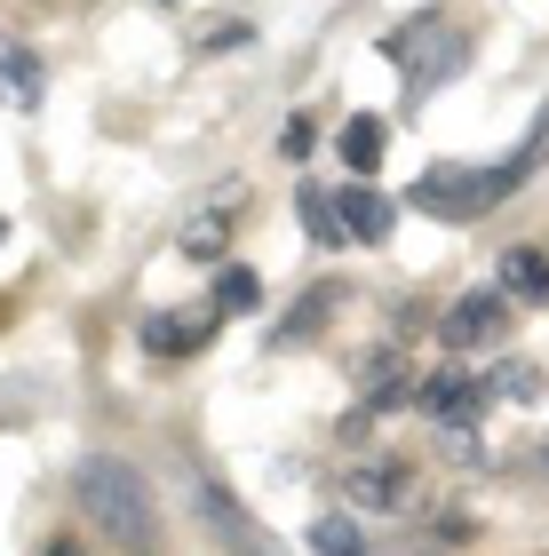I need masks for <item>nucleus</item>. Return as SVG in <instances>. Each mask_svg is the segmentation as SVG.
<instances>
[{"mask_svg":"<svg viewBox=\"0 0 549 556\" xmlns=\"http://www.w3.org/2000/svg\"><path fill=\"white\" fill-rule=\"evenodd\" d=\"M80 509L112 548H152L160 541V501L144 485V469L120 462V453H88L80 462Z\"/></svg>","mask_w":549,"mask_h":556,"instance_id":"obj_1","label":"nucleus"},{"mask_svg":"<svg viewBox=\"0 0 549 556\" xmlns=\"http://www.w3.org/2000/svg\"><path fill=\"white\" fill-rule=\"evenodd\" d=\"M208 326H215V311H208V318L152 311V318H144V350H160V358H184V350H199V342H208Z\"/></svg>","mask_w":549,"mask_h":556,"instance_id":"obj_8","label":"nucleus"},{"mask_svg":"<svg viewBox=\"0 0 549 556\" xmlns=\"http://www.w3.org/2000/svg\"><path fill=\"white\" fill-rule=\"evenodd\" d=\"M342 167H351V175H374V167H383V119H374V112H359V119H342Z\"/></svg>","mask_w":549,"mask_h":556,"instance_id":"obj_12","label":"nucleus"},{"mask_svg":"<svg viewBox=\"0 0 549 556\" xmlns=\"http://www.w3.org/2000/svg\"><path fill=\"white\" fill-rule=\"evenodd\" d=\"M335 311V294L327 287H319V294H303V311H295L287 326H279V342H303V334H319V318H327Z\"/></svg>","mask_w":549,"mask_h":556,"instance_id":"obj_18","label":"nucleus"},{"mask_svg":"<svg viewBox=\"0 0 549 556\" xmlns=\"http://www.w3.org/2000/svg\"><path fill=\"white\" fill-rule=\"evenodd\" d=\"M359 406H366V414H390V406H407V366L374 350V358H366V374H359Z\"/></svg>","mask_w":549,"mask_h":556,"instance_id":"obj_10","label":"nucleus"},{"mask_svg":"<svg viewBox=\"0 0 549 556\" xmlns=\"http://www.w3.org/2000/svg\"><path fill=\"white\" fill-rule=\"evenodd\" d=\"M40 56H33V48H16V40H0V96H9V104L16 112H33L40 104Z\"/></svg>","mask_w":549,"mask_h":556,"instance_id":"obj_9","label":"nucleus"},{"mask_svg":"<svg viewBox=\"0 0 549 556\" xmlns=\"http://www.w3.org/2000/svg\"><path fill=\"white\" fill-rule=\"evenodd\" d=\"M383 56L407 72V104H414V96H431V88L454 80L470 48H462V33H454L446 16L422 9V16H407V24H390V33H383Z\"/></svg>","mask_w":549,"mask_h":556,"instance_id":"obj_2","label":"nucleus"},{"mask_svg":"<svg viewBox=\"0 0 549 556\" xmlns=\"http://www.w3.org/2000/svg\"><path fill=\"white\" fill-rule=\"evenodd\" d=\"M335 215H342V239H351V247H383V239H390V223H398L390 199H383V191H366V175H359V184H342Z\"/></svg>","mask_w":549,"mask_h":556,"instance_id":"obj_5","label":"nucleus"},{"mask_svg":"<svg viewBox=\"0 0 549 556\" xmlns=\"http://www.w3.org/2000/svg\"><path fill=\"white\" fill-rule=\"evenodd\" d=\"M223 239H232V215H191V223H184V239H176V255L215 263V255H223Z\"/></svg>","mask_w":549,"mask_h":556,"instance_id":"obj_14","label":"nucleus"},{"mask_svg":"<svg viewBox=\"0 0 549 556\" xmlns=\"http://www.w3.org/2000/svg\"><path fill=\"white\" fill-rule=\"evenodd\" d=\"M199 525H208V533H223V541H255V525H247L239 509H232V493H199Z\"/></svg>","mask_w":549,"mask_h":556,"instance_id":"obj_15","label":"nucleus"},{"mask_svg":"<svg viewBox=\"0 0 549 556\" xmlns=\"http://www.w3.org/2000/svg\"><path fill=\"white\" fill-rule=\"evenodd\" d=\"M510 302H549V255L541 247H502V278H494Z\"/></svg>","mask_w":549,"mask_h":556,"instance_id":"obj_7","label":"nucleus"},{"mask_svg":"<svg viewBox=\"0 0 549 556\" xmlns=\"http://www.w3.org/2000/svg\"><path fill=\"white\" fill-rule=\"evenodd\" d=\"M342 501H359V509H407V462H351L342 469Z\"/></svg>","mask_w":549,"mask_h":556,"instance_id":"obj_6","label":"nucleus"},{"mask_svg":"<svg viewBox=\"0 0 549 556\" xmlns=\"http://www.w3.org/2000/svg\"><path fill=\"white\" fill-rule=\"evenodd\" d=\"M494 397H510V406H541V366H526V358L494 366Z\"/></svg>","mask_w":549,"mask_h":556,"instance_id":"obj_16","label":"nucleus"},{"mask_svg":"<svg viewBox=\"0 0 549 556\" xmlns=\"http://www.w3.org/2000/svg\"><path fill=\"white\" fill-rule=\"evenodd\" d=\"M247 311H263V278L247 263H223L215 270V318H247Z\"/></svg>","mask_w":549,"mask_h":556,"instance_id":"obj_11","label":"nucleus"},{"mask_svg":"<svg viewBox=\"0 0 549 556\" xmlns=\"http://www.w3.org/2000/svg\"><path fill=\"white\" fill-rule=\"evenodd\" d=\"M295 215H303V231H311L319 247H351V239H342V215H335V199L319 191V184H303V191H295Z\"/></svg>","mask_w":549,"mask_h":556,"instance_id":"obj_13","label":"nucleus"},{"mask_svg":"<svg viewBox=\"0 0 549 556\" xmlns=\"http://www.w3.org/2000/svg\"><path fill=\"white\" fill-rule=\"evenodd\" d=\"M311 548H319V556H359L366 533H359L351 517H319V525H311Z\"/></svg>","mask_w":549,"mask_h":556,"instance_id":"obj_17","label":"nucleus"},{"mask_svg":"<svg viewBox=\"0 0 549 556\" xmlns=\"http://www.w3.org/2000/svg\"><path fill=\"white\" fill-rule=\"evenodd\" d=\"M0 239H9V223H0Z\"/></svg>","mask_w":549,"mask_h":556,"instance_id":"obj_19","label":"nucleus"},{"mask_svg":"<svg viewBox=\"0 0 549 556\" xmlns=\"http://www.w3.org/2000/svg\"><path fill=\"white\" fill-rule=\"evenodd\" d=\"M502 326H510V294H502V287H470V294L446 302L438 334H446V350H486Z\"/></svg>","mask_w":549,"mask_h":556,"instance_id":"obj_3","label":"nucleus"},{"mask_svg":"<svg viewBox=\"0 0 549 556\" xmlns=\"http://www.w3.org/2000/svg\"><path fill=\"white\" fill-rule=\"evenodd\" d=\"M414 406L438 414L446 429H478V414L494 406V374H462V366L454 374H431V382L414 390Z\"/></svg>","mask_w":549,"mask_h":556,"instance_id":"obj_4","label":"nucleus"}]
</instances>
